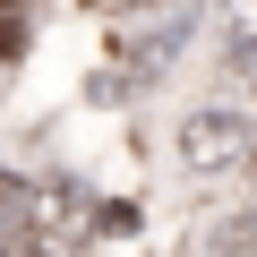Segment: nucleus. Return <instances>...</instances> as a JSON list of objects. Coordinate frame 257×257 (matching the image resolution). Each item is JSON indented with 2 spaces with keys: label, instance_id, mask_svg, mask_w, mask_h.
I'll return each mask as SVG.
<instances>
[{
  "label": "nucleus",
  "instance_id": "f257e3e1",
  "mask_svg": "<svg viewBox=\"0 0 257 257\" xmlns=\"http://www.w3.org/2000/svg\"><path fill=\"white\" fill-rule=\"evenodd\" d=\"M77 240H86V197H77V180H35V189H18V223H9L0 248H18V257H69Z\"/></svg>",
  "mask_w": 257,
  "mask_h": 257
},
{
  "label": "nucleus",
  "instance_id": "f03ea898",
  "mask_svg": "<svg viewBox=\"0 0 257 257\" xmlns=\"http://www.w3.org/2000/svg\"><path fill=\"white\" fill-rule=\"evenodd\" d=\"M248 155H257V128L240 111H197L180 128V163L197 180H231V172H248Z\"/></svg>",
  "mask_w": 257,
  "mask_h": 257
},
{
  "label": "nucleus",
  "instance_id": "7ed1b4c3",
  "mask_svg": "<svg viewBox=\"0 0 257 257\" xmlns=\"http://www.w3.org/2000/svg\"><path fill=\"white\" fill-rule=\"evenodd\" d=\"M206 257H257V206H248V214H231V223L206 240Z\"/></svg>",
  "mask_w": 257,
  "mask_h": 257
},
{
  "label": "nucleus",
  "instance_id": "20e7f679",
  "mask_svg": "<svg viewBox=\"0 0 257 257\" xmlns=\"http://www.w3.org/2000/svg\"><path fill=\"white\" fill-rule=\"evenodd\" d=\"M223 35H231V43L257 60V0H223Z\"/></svg>",
  "mask_w": 257,
  "mask_h": 257
},
{
  "label": "nucleus",
  "instance_id": "39448f33",
  "mask_svg": "<svg viewBox=\"0 0 257 257\" xmlns=\"http://www.w3.org/2000/svg\"><path fill=\"white\" fill-rule=\"evenodd\" d=\"M26 43V0H0V60Z\"/></svg>",
  "mask_w": 257,
  "mask_h": 257
},
{
  "label": "nucleus",
  "instance_id": "423d86ee",
  "mask_svg": "<svg viewBox=\"0 0 257 257\" xmlns=\"http://www.w3.org/2000/svg\"><path fill=\"white\" fill-rule=\"evenodd\" d=\"M18 189H26L18 172H0V240H9V223H18Z\"/></svg>",
  "mask_w": 257,
  "mask_h": 257
},
{
  "label": "nucleus",
  "instance_id": "0eeeda50",
  "mask_svg": "<svg viewBox=\"0 0 257 257\" xmlns=\"http://www.w3.org/2000/svg\"><path fill=\"white\" fill-rule=\"evenodd\" d=\"M0 257H18V248H0Z\"/></svg>",
  "mask_w": 257,
  "mask_h": 257
},
{
  "label": "nucleus",
  "instance_id": "6e6552de",
  "mask_svg": "<svg viewBox=\"0 0 257 257\" xmlns=\"http://www.w3.org/2000/svg\"><path fill=\"white\" fill-rule=\"evenodd\" d=\"M248 172H257V155H248Z\"/></svg>",
  "mask_w": 257,
  "mask_h": 257
}]
</instances>
